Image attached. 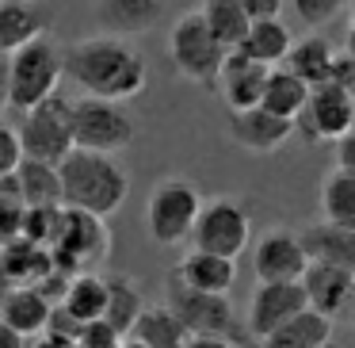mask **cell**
Segmentation results:
<instances>
[{"label": "cell", "instance_id": "cell-15", "mask_svg": "<svg viewBox=\"0 0 355 348\" xmlns=\"http://www.w3.org/2000/svg\"><path fill=\"white\" fill-rule=\"evenodd\" d=\"M306 268H309V253H306L298 233L271 230V233H263L252 249L256 279H302Z\"/></svg>", "mask_w": 355, "mask_h": 348}, {"label": "cell", "instance_id": "cell-8", "mask_svg": "<svg viewBox=\"0 0 355 348\" xmlns=\"http://www.w3.org/2000/svg\"><path fill=\"white\" fill-rule=\"evenodd\" d=\"M73 100L65 96H46L42 103L19 111V142H24V157H39V161H54L62 165L69 157V149L77 146L73 142Z\"/></svg>", "mask_w": 355, "mask_h": 348}, {"label": "cell", "instance_id": "cell-1", "mask_svg": "<svg viewBox=\"0 0 355 348\" xmlns=\"http://www.w3.org/2000/svg\"><path fill=\"white\" fill-rule=\"evenodd\" d=\"M65 77L85 96L134 100L146 92V62L123 35H96L65 50Z\"/></svg>", "mask_w": 355, "mask_h": 348}, {"label": "cell", "instance_id": "cell-5", "mask_svg": "<svg viewBox=\"0 0 355 348\" xmlns=\"http://www.w3.org/2000/svg\"><path fill=\"white\" fill-rule=\"evenodd\" d=\"M199 210H202V192L195 180L187 176H164L153 184L146 199V226H149V238L157 245L172 249V245H184L191 241V230L199 222Z\"/></svg>", "mask_w": 355, "mask_h": 348}, {"label": "cell", "instance_id": "cell-34", "mask_svg": "<svg viewBox=\"0 0 355 348\" xmlns=\"http://www.w3.org/2000/svg\"><path fill=\"white\" fill-rule=\"evenodd\" d=\"M352 0H294V16L306 27H324L347 8Z\"/></svg>", "mask_w": 355, "mask_h": 348}, {"label": "cell", "instance_id": "cell-6", "mask_svg": "<svg viewBox=\"0 0 355 348\" xmlns=\"http://www.w3.org/2000/svg\"><path fill=\"white\" fill-rule=\"evenodd\" d=\"M65 77V50L50 35L24 42L12 50V111H27L58 92Z\"/></svg>", "mask_w": 355, "mask_h": 348}, {"label": "cell", "instance_id": "cell-24", "mask_svg": "<svg viewBox=\"0 0 355 348\" xmlns=\"http://www.w3.org/2000/svg\"><path fill=\"white\" fill-rule=\"evenodd\" d=\"M332 340V317L317 306H302L286 325H279L263 345L271 348H321Z\"/></svg>", "mask_w": 355, "mask_h": 348}, {"label": "cell", "instance_id": "cell-10", "mask_svg": "<svg viewBox=\"0 0 355 348\" xmlns=\"http://www.w3.org/2000/svg\"><path fill=\"white\" fill-rule=\"evenodd\" d=\"M352 126H355V92L336 77L309 88L306 108L294 119V134H302L306 142H336Z\"/></svg>", "mask_w": 355, "mask_h": 348}, {"label": "cell", "instance_id": "cell-31", "mask_svg": "<svg viewBox=\"0 0 355 348\" xmlns=\"http://www.w3.org/2000/svg\"><path fill=\"white\" fill-rule=\"evenodd\" d=\"M141 310H146V302H141L138 283H134L130 276H123V272L107 276V310H103V317H107L123 337L130 333V325L138 322Z\"/></svg>", "mask_w": 355, "mask_h": 348}, {"label": "cell", "instance_id": "cell-11", "mask_svg": "<svg viewBox=\"0 0 355 348\" xmlns=\"http://www.w3.org/2000/svg\"><path fill=\"white\" fill-rule=\"evenodd\" d=\"M252 241V218L241 203L233 199H210L202 203L199 222L191 230V245L195 249H210V253H222L237 260L241 253Z\"/></svg>", "mask_w": 355, "mask_h": 348}, {"label": "cell", "instance_id": "cell-27", "mask_svg": "<svg viewBox=\"0 0 355 348\" xmlns=\"http://www.w3.org/2000/svg\"><path fill=\"white\" fill-rule=\"evenodd\" d=\"M309 88H313V85H309V81H302L291 65H271L260 103H263V108H271L275 115L298 119V111L306 108V100H309Z\"/></svg>", "mask_w": 355, "mask_h": 348}, {"label": "cell", "instance_id": "cell-42", "mask_svg": "<svg viewBox=\"0 0 355 348\" xmlns=\"http://www.w3.org/2000/svg\"><path fill=\"white\" fill-rule=\"evenodd\" d=\"M352 31H355V0H352Z\"/></svg>", "mask_w": 355, "mask_h": 348}, {"label": "cell", "instance_id": "cell-25", "mask_svg": "<svg viewBox=\"0 0 355 348\" xmlns=\"http://www.w3.org/2000/svg\"><path fill=\"white\" fill-rule=\"evenodd\" d=\"M291 47H294L291 27L279 16H256L252 24H248V35L241 39V50L252 54L256 62H263V65H283L286 54H291Z\"/></svg>", "mask_w": 355, "mask_h": 348}, {"label": "cell", "instance_id": "cell-23", "mask_svg": "<svg viewBox=\"0 0 355 348\" xmlns=\"http://www.w3.org/2000/svg\"><path fill=\"white\" fill-rule=\"evenodd\" d=\"M54 306L58 302H50L35 283H16L12 295H8V302H4V310H0V317L16 325V329L24 333V340H27V337H42V333H46Z\"/></svg>", "mask_w": 355, "mask_h": 348}, {"label": "cell", "instance_id": "cell-9", "mask_svg": "<svg viewBox=\"0 0 355 348\" xmlns=\"http://www.w3.org/2000/svg\"><path fill=\"white\" fill-rule=\"evenodd\" d=\"M107 249H111L107 222L100 215H92V210L65 207L62 203L58 230H54V241H50L54 264H62L69 272H85V268H96L107 256Z\"/></svg>", "mask_w": 355, "mask_h": 348}, {"label": "cell", "instance_id": "cell-39", "mask_svg": "<svg viewBox=\"0 0 355 348\" xmlns=\"http://www.w3.org/2000/svg\"><path fill=\"white\" fill-rule=\"evenodd\" d=\"M16 345H24V333H19L12 322L0 317V348H16Z\"/></svg>", "mask_w": 355, "mask_h": 348}, {"label": "cell", "instance_id": "cell-16", "mask_svg": "<svg viewBox=\"0 0 355 348\" xmlns=\"http://www.w3.org/2000/svg\"><path fill=\"white\" fill-rule=\"evenodd\" d=\"M268 73L271 65L256 62L252 54H245L241 47H233L230 54H225V65L222 73H218V92H222L225 108H252V103H260L263 96V85H268Z\"/></svg>", "mask_w": 355, "mask_h": 348}, {"label": "cell", "instance_id": "cell-12", "mask_svg": "<svg viewBox=\"0 0 355 348\" xmlns=\"http://www.w3.org/2000/svg\"><path fill=\"white\" fill-rule=\"evenodd\" d=\"M302 306H309L302 279H260L248 295L245 325L256 340H268L279 325H286Z\"/></svg>", "mask_w": 355, "mask_h": 348}, {"label": "cell", "instance_id": "cell-21", "mask_svg": "<svg viewBox=\"0 0 355 348\" xmlns=\"http://www.w3.org/2000/svg\"><path fill=\"white\" fill-rule=\"evenodd\" d=\"M298 238L306 245L309 260H332L340 268L355 272V226H336L321 218V222H309Z\"/></svg>", "mask_w": 355, "mask_h": 348}, {"label": "cell", "instance_id": "cell-28", "mask_svg": "<svg viewBox=\"0 0 355 348\" xmlns=\"http://www.w3.org/2000/svg\"><path fill=\"white\" fill-rule=\"evenodd\" d=\"M283 65H291V69L298 73L302 81H309V85H321V81H329L332 73H336V50H332L324 39L309 35V39L294 42Z\"/></svg>", "mask_w": 355, "mask_h": 348}, {"label": "cell", "instance_id": "cell-41", "mask_svg": "<svg viewBox=\"0 0 355 348\" xmlns=\"http://www.w3.org/2000/svg\"><path fill=\"white\" fill-rule=\"evenodd\" d=\"M344 317H347V325L355 329V291H352V299H347V310H344Z\"/></svg>", "mask_w": 355, "mask_h": 348}, {"label": "cell", "instance_id": "cell-18", "mask_svg": "<svg viewBox=\"0 0 355 348\" xmlns=\"http://www.w3.org/2000/svg\"><path fill=\"white\" fill-rule=\"evenodd\" d=\"M164 0H96L92 16L96 27L103 35H123V39H134V35H146L161 24Z\"/></svg>", "mask_w": 355, "mask_h": 348}, {"label": "cell", "instance_id": "cell-19", "mask_svg": "<svg viewBox=\"0 0 355 348\" xmlns=\"http://www.w3.org/2000/svg\"><path fill=\"white\" fill-rule=\"evenodd\" d=\"M176 279H184L187 287H199V291H222L230 295L233 283H237V260L233 256H222V253H210V249H195L180 256Z\"/></svg>", "mask_w": 355, "mask_h": 348}, {"label": "cell", "instance_id": "cell-40", "mask_svg": "<svg viewBox=\"0 0 355 348\" xmlns=\"http://www.w3.org/2000/svg\"><path fill=\"white\" fill-rule=\"evenodd\" d=\"M12 287H16V283H12V279H8V276H4V272H0V310H4V302H8V295H12Z\"/></svg>", "mask_w": 355, "mask_h": 348}, {"label": "cell", "instance_id": "cell-13", "mask_svg": "<svg viewBox=\"0 0 355 348\" xmlns=\"http://www.w3.org/2000/svg\"><path fill=\"white\" fill-rule=\"evenodd\" d=\"M225 134L237 142L248 154H275L286 142L294 138V119L275 115L263 103H252V108H233L230 119H225Z\"/></svg>", "mask_w": 355, "mask_h": 348}, {"label": "cell", "instance_id": "cell-7", "mask_svg": "<svg viewBox=\"0 0 355 348\" xmlns=\"http://www.w3.org/2000/svg\"><path fill=\"white\" fill-rule=\"evenodd\" d=\"M73 142L100 154H123L138 138V119L130 115L126 100H103V96H85L73 100Z\"/></svg>", "mask_w": 355, "mask_h": 348}, {"label": "cell", "instance_id": "cell-20", "mask_svg": "<svg viewBox=\"0 0 355 348\" xmlns=\"http://www.w3.org/2000/svg\"><path fill=\"white\" fill-rule=\"evenodd\" d=\"M130 345H146V348H187L191 345V329L184 325V317L161 302V306H146L138 314V322L126 333Z\"/></svg>", "mask_w": 355, "mask_h": 348}, {"label": "cell", "instance_id": "cell-22", "mask_svg": "<svg viewBox=\"0 0 355 348\" xmlns=\"http://www.w3.org/2000/svg\"><path fill=\"white\" fill-rule=\"evenodd\" d=\"M50 268H54L50 245H39V241L24 238V233L0 245V272H4L12 283H39Z\"/></svg>", "mask_w": 355, "mask_h": 348}, {"label": "cell", "instance_id": "cell-17", "mask_svg": "<svg viewBox=\"0 0 355 348\" xmlns=\"http://www.w3.org/2000/svg\"><path fill=\"white\" fill-rule=\"evenodd\" d=\"M302 287H306L309 306L324 310L329 317H344L347 299L355 291V272L332 260H309V268L302 272Z\"/></svg>", "mask_w": 355, "mask_h": 348}, {"label": "cell", "instance_id": "cell-32", "mask_svg": "<svg viewBox=\"0 0 355 348\" xmlns=\"http://www.w3.org/2000/svg\"><path fill=\"white\" fill-rule=\"evenodd\" d=\"M199 8H202L207 24L214 27V35L225 42V47H230V50L241 47V39L248 35V24H252L245 0H202Z\"/></svg>", "mask_w": 355, "mask_h": 348}, {"label": "cell", "instance_id": "cell-3", "mask_svg": "<svg viewBox=\"0 0 355 348\" xmlns=\"http://www.w3.org/2000/svg\"><path fill=\"white\" fill-rule=\"evenodd\" d=\"M164 302H168V306L184 317L187 329H191V345L225 348V345H248V340H252L248 325H241L230 295H222V291H199V287H187L184 279L168 276Z\"/></svg>", "mask_w": 355, "mask_h": 348}, {"label": "cell", "instance_id": "cell-29", "mask_svg": "<svg viewBox=\"0 0 355 348\" xmlns=\"http://www.w3.org/2000/svg\"><path fill=\"white\" fill-rule=\"evenodd\" d=\"M62 306L69 310L77 322H92V317H103L107 310V276H96V272H77L65 291Z\"/></svg>", "mask_w": 355, "mask_h": 348}, {"label": "cell", "instance_id": "cell-14", "mask_svg": "<svg viewBox=\"0 0 355 348\" xmlns=\"http://www.w3.org/2000/svg\"><path fill=\"white\" fill-rule=\"evenodd\" d=\"M54 4L46 0H0V54H12L24 42L54 31Z\"/></svg>", "mask_w": 355, "mask_h": 348}, {"label": "cell", "instance_id": "cell-2", "mask_svg": "<svg viewBox=\"0 0 355 348\" xmlns=\"http://www.w3.org/2000/svg\"><path fill=\"white\" fill-rule=\"evenodd\" d=\"M58 169H62L65 207H80L100 218H111L130 195V172L123 169V161H115V154L73 146Z\"/></svg>", "mask_w": 355, "mask_h": 348}, {"label": "cell", "instance_id": "cell-35", "mask_svg": "<svg viewBox=\"0 0 355 348\" xmlns=\"http://www.w3.org/2000/svg\"><path fill=\"white\" fill-rule=\"evenodd\" d=\"M24 161V142H19V131L8 126L0 119V176H12Z\"/></svg>", "mask_w": 355, "mask_h": 348}, {"label": "cell", "instance_id": "cell-33", "mask_svg": "<svg viewBox=\"0 0 355 348\" xmlns=\"http://www.w3.org/2000/svg\"><path fill=\"white\" fill-rule=\"evenodd\" d=\"M77 345L80 348H119V345H126V337L107 322V317H92V322H80Z\"/></svg>", "mask_w": 355, "mask_h": 348}, {"label": "cell", "instance_id": "cell-30", "mask_svg": "<svg viewBox=\"0 0 355 348\" xmlns=\"http://www.w3.org/2000/svg\"><path fill=\"white\" fill-rule=\"evenodd\" d=\"M321 218L336 226H355V172L332 169L321 180Z\"/></svg>", "mask_w": 355, "mask_h": 348}, {"label": "cell", "instance_id": "cell-36", "mask_svg": "<svg viewBox=\"0 0 355 348\" xmlns=\"http://www.w3.org/2000/svg\"><path fill=\"white\" fill-rule=\"evenodd\" d=\"M12 111V54H0V119Z\"/></svg>", "mask_w": 355, "mask_h": 348}, {"label": "cell", "instance_id": "cell-38", "mask_svg": "<svg viewBox=\"0 0 355 348\" xmlns=\"http://www.w3.org/2000/svg\"><path fill=\"white\" fill-rule=\"evenodd\" d=\"M248 16H279V8H283V0H245Z\"/></svg>", "mask_w": 355, "mask_h": 348}, {"label": "cell", "instance_id": "cell-26", "mask_svg": "<svg viewBox=\"0 0 355 348\" xmlns=\"http://www.w3.org/2000/svg\"><path fill=\"white\" fill-rule=\"evenodd\" d=\"M19 192H24L27 207H58L62 203V169L54 161H39V157H24L16 169Z\"/></svg>", "mask_w": 355, "mask_h": 348}, {"label": "cell", "instance_id": "cell-37", "mask_svg": "<svg viewBox=\"0 0 355 348\" xmlns=\"http://www.w3.org/2000/svg\"><path fill=\"white\" fill-rule=\"evenodd\" d=\"M336 169L355 172V126L344 134V138H336Z\"/></svg>", "mask_w": 355, "mask_h": 348}, {"label": "cell", "instance_id": "cell-4", "mask_svg": "<svg viewBox=\"0 0 355 348\" xmlns=\"http://www.w3.org/2000/svg\"><path fill=\"white\" fill-rule=\"evenodd\" d=\"M225 54H230V47L214 35V27L202 16V8L187 12V16H180L176 24H172L168 62L176 65V73L187 77L191 85L214 88L218 73H222V65H225Z\"/></svg>", "mask_w": 355, "mask_h": 348}]
</instances>
